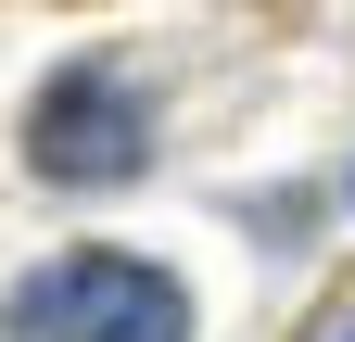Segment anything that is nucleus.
<instances>
[{
	"mask_svg": "<svg viewBox=\"0 0 355 342\" xmlns=\"http://www.w3.org/2000/svg\"><path fill=\"white\" fill-rule=\"evenodd\" d=\"M13 342H191V305L140 253H64L13 291Z\"/></svg>",
	"mask_w": 355,
	"mask_h": 342,
	"instance_id": "nucleus-1",
	"label": "nucleus"
},
{
	"mask_svg": "<svg viewBox=\"0 0 355 342\" xmlns=\"http://www.w3.org/2000/svg\"><path fill=\"white\" fill-rule=\"evenodd\" d=\"M26 152H38V178H64V190H114V178L153 165V114H140V89H127L114 64H64L51 89H38V114H26Z\"/></svg>",
	"mask_w": 355,
	"mask_h": 342,
	"instance_id": "nucleus-2",
	"label": "nucleus"
}]
</instances>
